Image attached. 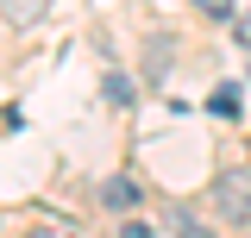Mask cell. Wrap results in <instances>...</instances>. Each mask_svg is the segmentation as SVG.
I'll return each instance as SVG.
<instances>
[{"mask_svg":"<svg viewBox=\"0 0 251 238\" xmlns=\"http://www.w3.org/2000/svg\"><path fill=\"white\" fill-rule=\"evenodd\" d=\"M214 213L226 226H245L251 219V169H226V176L214 182Z\"/></svg>","mask_w":251,"mask_h":238,"instance_id":"1","label":"cell"},{"mask_svg":"<svg viewBox=\"0 0 251 238\" xmlns=\"http://www.w3.org/2000/svg\"><path fill=\"white\" fill-rule=\"evenodd\" d=\"M44 13H50V0H0V19H6V25H38V19H44Z\"/></svg>","mask_w":251,"mask_h":238,"instance_id":"2","label":"cell"},{"mask_svg":"<svg viewBox=\"0 0 251 238\" xmlns=\"http://www.w3.org/2000/svg\"><path fill=\"white\" fill-rule=\"evenodd\" d=\"M138 194H145V188H138L132 176H113L107 188H100V201H107L113 213H132V207H138Z\"/></svg>","mask_w":251,"mask_h":238,"instance_id":"3","label":"cell"},{"mask_svg":"<svg viewBox=\"0 0 251 238\" xmlns=\"http://www.w3.org/2000/svg\"><path fill=\"white\" fill-rule=\"evenodd\" d=\"M207 113H220V119H232V113H239V82H220V88L207 94Z\"/></svg>","mask_w":251,"mask_h":238,"instance_id":"4","label":"cell"},{"mask_svg":"<svg viewBox=\"0 0 251 238\" xmlns=\"http://www.w3.org/2000/svg\"><path fill=\"white\" fill-rule=\"evenodd\" d=\"M107 100H113V107H132V100H138V88H132V75H120V69H113V75H107Z\"/></svg>","mask_w":251,"mask_h":238,"instance_id":"5","label":"cell"},{"mask_svg":"<svg viewBox=\"0 0 251 238\" xmlns=\"http://www.w3.org/2000/svg\"><path fill=\"white\" fill-rule=\"evenodd\" d=\"M163 226H170V232H188V238H201V219H195L188 207H176V201H170V213H163Z\"/></svg>","mask_w":251,"mask_h":238,"instance_id":"6","label":"cell"},{"mask_svg":"<svg viewBox=\"0 0 251 238\" xmlns=\"http://www.w3.org/2000/svg\"><path fill=\"white\" fill-rule=\"evenodd\" d=\"M232 44L251 50V13H232Z\"/></svg>","mask_w":251,"mask_h":238,"instance_id":"7","label":"cell"},{"mask_svg":"<svg viewBox=\"0 0 251 238\" xmlns=\"http://www.w3.org/2000/svg\"><path fill=\"white\" fill-rule=\"evenodd\" d=\"M195 6H201V13H207V19H232V13H239V6H232V0H195Z\"/></svg>","mask_w":251,"mask_h":238,"instance_id":"8","label":"cell"}]
</instances>
